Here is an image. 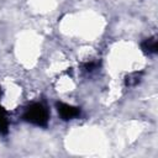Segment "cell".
<instances>
[{"instance_id":"obj_5","label":"cell","mask_w":158,"mask_h":158,"mask_svg":"<svg viewBox=\"0 0 158 158\" xmlns=\"http://www.w3.org/2000/svg\"><path fill=\"white\" fill-rule=\"evenodd\" d=\"M139 81V74L138 73H133L126 77V84L127 85H136Z\"/></svg>"},{"instance_id":"obj_1","label":"cell","mask_w":158,"mask_h":158,"mask_svg":"<svg viewBox=\"0 0 158 158\" xmlns=\"http://www.w3.org/2000/svg\"><path fill=\"white\" fill-rule=\"evenodd\" d=\"M23 118L36 126H46L48 122V111L41 104H33L27 107Z\"/></svg>"},{"instance_id":"obj_4","label":"cell","mask_w":158,"mask_h":158,"mask_svg":"<svg viewBox=\"0 0 158 158\" xmlns=\"http://www.w3.org/2000/svg\"><path fill=\"white\" fill-rule=\"evenodd\" d=\"M0 132L1 133H6L7 132V120H6L5 111L2 110L1 106H0Z\"/></svg>"},{"instance_id":"obj_3","label":"cell","mask_w":158,"mask_h":158,"mask_svg":"<svg viewBox=\"0 0 158 158\" xmlns=\"http://www.w3.org/2000/svg\"><path fill=\"white\" fill-rule=\"evenodd\" d=\"M141 47H142L143 52H146V53H156L157 52V40L154 37L147 38L142 42Z\"/></svg>"},{"instance_id":"obj_2","label":"cell","mask_w":158,"mask_h":158,"mask_svg":"<svg viewBox=\"0 0 158 158\" xmlns=\"http://www.w3.org/2000/svg\"><path fill=\"white\" fill-rule=\"evenodd\" d=\"M57 110H58L59 116L63 120H72V118L79 116V114H80V110L78 107L64 104V102H58L57 104Z\"/></svg>"}]
</instances>
